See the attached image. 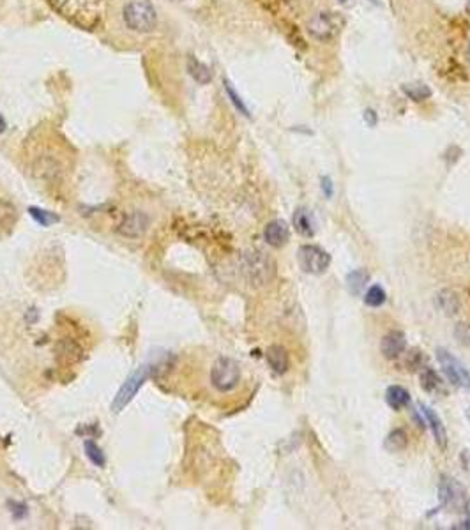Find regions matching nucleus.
I'll use <instances>...</instances> for the list:
<instances>
[{
  "label": "nucleus",
  "mask_w": 470,
  "mask_h": 530,
  "mask_svg": "<svg viewBox=\"0 0 470 530\" xmlns=\"http://www.w3.org/2000/svg\"><path fill=\"white\" fill-rule=\"evenodd\" d=\"M241 271L246 281L251 286H266L274 279L276 265L271 256L266 255L264 251L253 249V251H246L241 259Z\"/></svg>",
  "instance_id": "nucleus-1"
},
{
  "label": "nucleus",
  "mask_w": 470,
  "mask_h": 530,
  "mask_svg": "<svg viewBox=\"0 0 470 530\" xmlns=\"http://www.w3.org/2000/svg\"><path fill=\"white\" fill-rule=\"evenodd\" d=\"M124 21L133 32H152L158 24V14L149 0H133L124 7Z\"/></svg>",
  "instance_id": "nucleus-2"
},
{
  "label": "nucleus",
  "mask_w": 470,
  "mask_h": 530,
  "mask_svg": "<svg viewBox=\"0 0 470 530\" xmlns=\"http://www.w3.org/2000/svg\"><path fill=\"white\" fill-rule=\"evenodd\" d=\"M241 382V366L232 357H219L211 368V384L219 393H230Z\"/></svg>",
  "instance_id": "nucleus-3"
},
{
  "label": "nucleus",
  "mask_w": 470,
  "mask_h": 530,
  "mask_svg": "<svg viewBox=\"0 0 470 530\" xmlns=\"http://www.w3.org/2000/svg\"><path fill=\"white\" fill-rule=\"evenodd\" d=\"M297 262H299L301 269L306 274L319 276L324 274L329 269L331 255L327 251H324L322 248H319V246L304 244L297 251Z\"/></svg>",
  "instance_id": "nucleus-4"
},
{
  "label": "nucleus",
  "mask_w": 470,
  "mask_h": 530,
  "mask_svg": "<svg viewBox=\"0 0 470 530\" xmlns=\"http://www.w3.org/2000/svg\"><path fill=\"white\" fill-rule=\"evenodd\" d=\"M149 371H151V368H147V366H141V368H138L136 371L131 373V375L126 379V382L122 384L121 389H119L117 396H115L114 401H111V410H114L115 414H119L121 410H124L126 406H128L129 403L133 401V398L136 396V393L140 391V387L144 386L145 380L149 379Z\"/></svg>",
  "instance_id": "nucleus-5"
},
{
  "label": "nucleus",
  "mask_w": 470,
  "mask_h": 530,
  "mask_svg": "<svg viewBox=\"0 0 470 530\" xmlns=\"http://www.w3.org/2000/svg\"><path fill=\"white\" fill-rule=\"evenodd\" d=\"M436 359H439L440 366H442L444 375L449 379V382L456 387H464V389L470 391V371L461 364V361H458L447 350L439 349L436 350Z\"/></svg>",
  "instance_id": "nucleus-6"
},
{
  "label": "nucleus",
  "mask_w": 470,
  "mask_h": 530,
  "mask_svg": "<svg viewBox=\"0 0 470 530\" xmlns=\"http://www.w3.org/2000/svg\"><path fill=\"white\" fill-rule=\"evenodd\" d=\"M440 502H442V506L447 507V509L464 513L469 507L467 491H465V488L461 486L460 483H456L454 479L444 477L442 483H440Z\"/></svg>",
  "instance_id": "nucleus-7"
},
{
  "label": "nucleus",
  "mask_w": 470,
  "mask_h": 530,
  "mask_svg": "<svg viewBox=\"0 0 470 530\" xmlns=\"http://www.w3.org/2000/svg\"><path fill=\"white\" fill-rule=\"evenodd\" d=\"M308 32L316 41H331L338 32V25L331 13H316L309 18Z\"/></svg>",
  "instance_id": "nucleus-8"
},
{
  "label": "nucleus",
  "mask_w": 470,
  "mask_h": 530,
  "mask_svg": "<svg viewBox=\"0 0 470 530\" xmlns=\"http://www.w3.org/2000/svg\"><path fill=\"white\" fill-rule=\"evenodd\" d=\"M149 221H151V219H149V216L145 214V212L134 211L129 216H126L124 221L121 223V226H119V234L124 235V237H131V239L141 237V235L147 232Z\"/></svg>",
  "instance_id": "nucleus-9"
},
{
  "label": "nucleus",
  "mask_w": 470,
  "mask_h": 530,
  "mask_svg": "<svg viewBox=\"0 0 470 530\" xmlns=\"http://www.w3.org/2000/svg\"><path fill=\"white\" fill-rule=\"evenodd\" d=\"M406 349V336L401 331H391L380 341V352L386 359H398Z\"/></svg>",
  "instance_id": "nucleus-10"
},
{
  "label": "nucleus",
  "mask_w": 470,
  "mask_h": 530,
  "mask_svg": "<svg viewBox=\"0 0 470 530\" xmlns=\"http://www.w3.org/2000/svg\"><path fill=\"white\" fill-rule=\"evenodd\" d=\"M264 239H266L267 244L272 246V248H283L290 239L289 225L285 221H281V219H274L264 230Z\"/></svg>",
  "instance_id": "nucleus-11"
},
{
  "label": "nucleus",
  "mask_w": 470,
  "mask_h": 530,
  "mask_svg": "<svg viewBox=\"0 0 470 530\" xmlns=\"http://www.w3.org/2000/svg\"><path fill=\"white\" fill-rule=\"evenodd\" d=\"M421 410H423L424 419H426L428 426H430L431 433H434V436H435L436 444H439V447L446 449V447H447V431H446V428H444V423L440 421V417L436 416L435 410L430 409V406L421 405Z\"/></svg>",
  "instance_id": "nucleus-12"
},
{
  "label": "nucleus",
  "mask_w": 470,
  "mask_h": 530,
  "mask_svg": "<svg viewBox=\"0 0 470 530\" xmlns=\"http://www.w3.org/2000/svg\"><path fill=\"white\" fill-rule=\"evenodd\" d=\"M266 359L271 369L278 375H283L289 369V354H286L285 346L281 345H272L267 349Z\"/></svg>",
  "instance_id": "nucleus-13"
},
{
  "label": "nucleus",
  "mask_w": 470,
  "mask_h": 530,
  "mask_svg": "<svg viewBox=\"0 0 470 530\" xmlns=\"http://www.w3.org/2000/svg\"><path fill=\"white\" fill-rule=\"evenodd\" d=\"M292 223L296 232L302 235V237L309 239L315 235V223H313L311 214H309V211L306 207L296 209V212H294L292 216Z\"/></svg>",
  "instance_id": "nucleus-14"
},
{
  "label": "nucleus",
  "mask_w": 470,
  "mask_h": 530,
  "mask_svg": "<svg viewBox=\"0 0 470 530\" xmlns=\"http://www.w3.org/2000/svg\"><path fill=\"white\" fill-rule=\"evenodd\" d=\"M386 403L393 410L405 409L410 403V393L401 386H391L386 391Z\"/></svg>",
  "instance_id": "nucleus-15"
},
{
  "label": "nucleus",
  "mask_w": 470,
  "mask_h": 530,
  "mask_svg": "<svg viewBox=\"0 0 470 530\" xmlns=\"http://www.w3.org/2000/svg\"><path fill=\"white\" fill-rule=\"evenodd\" d=\"M57 357L59 361H62L66 364L76 363V361L81 359V349L76 343L71 341V339H64V341H61L57 345Z\"/></svg>",
  "instance_id": "nucleus-16"
},
{
  "label": "nucleus",
  "mask_w": 470,
  "mask_h": 530,
  "mask_svg": "<svg viewBox=\"0 0 470 530\" xmlns=\"http://www.w3.org/2000/svg\"><path fill=\"white\" fill-rule=\"evenodd\" d=\"M188 71L193 76V80L199 81L200 85H207L212 80V73L209 69V66H205L204 62H200L199 59L189 57L188 59Z\"/></svg>",
  "instance_id": "nucleus-17"
},
{
  "label": "nucleus",
  "mask_w": 470,
  "mask_h": 530,
  "mask_svg": "<svg viewBox=\"0 0 470 530\" xmlns=\"http://www.w3.org/2000/svg\"><path fill=\"white\" fill-rule=\"evenodd\" d=\"M368 281H369V274L366 271H363V269L352 271L349 276H346V286H349L352 296H359V294H363V290L366 289Z\"/></svg>",
  "instance_id": "nucleus-18"
},
{
  "label": "nucleus",
  "mask_w": 470,
  "mask_h": 530,
  "mask_svg": "<svg viewBox=\"0 0 470 530\" xmlns=\"http://www.w3.org/2000/svg\"><path fill=\"white\" fill-rule=\"evenodd\" d=\"M403 94L409 99L421 103V101H426L431 96V91L428 85L424 84H405L403 85Z\"/></svg>",
  "instance_id": "nucleus-19"
},
{
  "label": "nucleus",
  "mask_w": 470,
  "mask_h": 530,
  "mask_svg": "<svg viewBox=\"0 0 470 530\" xmlns=\"http://www.w3.org/2000/svg\"><path fill=\"white\" fill-rule=\"evenodd\" d=\"M436 299H439V302H440V309L446 311L447 315H454V313H458L460 304H458L456 294L451 292V290H442Z\"/></svg>",
  "instance_id": "nucleus-20"
},
{
  "label": "nucleus",
  "mask_w": 470,
  "mask_h": 530,
  "mask_svg": "<svg viewBox=\"0 0 470 530\" xmlns=\"http://www.w3.org/2000/svg\"><path fill=\"white\" fill-rule=\"evenodd\" d=\"M84 447H85V454H87V458L96 466H101V469H103V466L106 465V458H104V453L101 451V447L94 442V440H85Z\"/></svg>",
  "instance_id": "nucleus-21"
},
{
  "label": "nucleus",
  "mask_w": 470,
  "mask_h": 530,
  "mask_svg": "<svg viewBox=\"0 0 470 530\" xmlns=\"http://www.w3.org/2000/svg\"><path fill=\"white\" fill-rule=\"evenodd\" d=\"M406 444H409V436H406V433L403 430H393L386 439V447L389 451H393V453L405 449Z\"/></svg>",
  "instance_id": "nucleus-22"
},
{
  "label": "nucleus",
  "mask_w": 470,
  "mask_h": 530,
  "mask_svg": "<svg viewBox=\"0 0 470 530\" xmlns=\"http://www.w3.org/2000/svg\"><path fill=\"white\" fill-rule=\"evenodd\" d=\"M364 302H366V306H369V308H380V306L386 302V292H384L382 286L380 285L369 286L366 294H364Z\"/></svg>",
  "instance_id": "nucleus-23"
},
{
  "label": "nucleus",
  "mask_w": 470,
  "mask_h": 530,
  "mask_svg": "<svg viewBox=\"0 0 470 530\" xmlns=\"http://www.w3.org/2000/svg\"><path fill=\"white\" fill-rule=\"evenodd\" d=\"M29 212H31V216L34 219H36V223H39L41 226H51L54 223H57L59 216L54 214V212L46 211V209H39V207H31L29 209Z\"/></svg>",
  "instance_id": "nucleus-24"
},
{
  "label": "nucleus",
  "mask_w": 470,
  "mask_h": 530,
  "mask_svg": "<svg viewBox=\"0 0 470 530\" xmlns=\"http://www.w3.org/2000/svg\"><path fill=\"white\" fill-rule=\"evenodd\" d=\"M421 386H423V389L428 391V393H431V391H435L436 387L440 386V379L434 369H424V371L421 373Z\"/></svg>",
  "instance_id": "nucleus-25"
},
{
  "label": "nucleus",
  "mask_w": 470,
  "mask_h": 530,
  "mask_svg": "<svg viewBox=\"0 0 470 530\" xmlns=\"http://www.w3.org/2000/svg\"><path fill=\"white\" fill-rule=\"evenodd\" d=\"M225 91H226V94H229L230 101H232V103H234V106L237 108V110L241 111L242 115H246V117H249V110H248V106H246V103H244V101H242L241 96H239L237 92H235V89L232 87V84H230L229 80L225 81Z\"/></svg>",
  "instance_id": "nucleus-26"
},
{
  "label": "nucleus",
  "mask_w": 470,
  "mask_h": 530,
  "mask_svg": "<svg viewBox=\"0 0 470 530\" xmlns=\"http://www.w3.org/2000/svg\"><path fill=\"white\" fill-rule=\"evenodd\" d=\"M16 218V209L7 201H0V223H11Z\"/></svg>",
  "instance_id": "nucleus-27"
},
{
  "label": "nucleus",
  "mask_w": 470,
  "mask_h": 530,
  "mask_svg": "<svg viewBox=\"0 0 470 530\" xmlns=\"http://www.w3.org/2000/svg\"><path fill=\"white\" fill-rule=\"evenodd\" d=\"M11 506V513H13L14 518H18V520H21V518L27 516L29 513V507L25 506V504H20V502H9Z\"/></svg>",
  "instance_id": "nucleus-28"
},
{
  "label": "nucleus",
  "mask_w": 470,
  "mask_h": 530,
  "mask_svg": "<svg viewBox=\"0 0 470 530\" xmlns=\"http://www.w3.org/2000/svg\"><path fill=\"white\" fill-rule=\"evenodd\" d=\"M320 182H322V191L324 195H326V199H333L334 195V189H333V181H331L329 177H322L320 179Z\"/></svg>",
  "instance_id": "nucleus-29"
},
{
  "label": "nucleus",
  "mask_w": 470,
  "mask_h": 530,
  "mask_svg": "<svg viewBox=\"0 0 470 530\" xmlns=\"http://www.w3.org/2000/svg\"><path fill=\"white\" fill-rule=\"evenodd\" d=\"M364 119H366L368 126H375L376 124V114L373 110L364 111Z\"/></svg>",
  "instance_id": "nucleus-30"
},
{
  "label": "nucleus",
  "mask_w": 470,
  "mask_h": 530,
  "mask_svg": "<svg viewBox=\"0 0 470 530\" xmlns=\"http://www.w3.org/2000/svg\"><path fill=\"white\" fill-rule=\"evenodd\" d=\"M6 128H7V124H6V119H4V117H2V114H0V133H4V131H6Z\"/></svg>",
  "instance_id": "nucleus-31"
},
{
  "label": "nucleus",
  "mask_w": 470,
  "mask_h": 530,
  "mask_svg": "<svg viewBox=\"0 0 470 530\" xmlns=\"http://www.w3.org/2000/svg\"><path fill=\"white\" fill-rule=\"evenodd\" d=\"M465 529H470V514H469L467 521H465Z\"/></svg>",
  "instance_id": "nucleus-32"
},
{
  "label": "nucleus",
  "mask_w": 470,
  "mask_h": 530,
  "mask_svg": "<svg viewBox=\"0 0 470 530\" xmlns=\"http://www.w3.org/2000/svg\"><path fill=\"white\" fill-rule=\"evenodd\" d=\"M467 419L470 421V409H467Z\"/></svg>",
  "instance_id": "nucleus-33"
},
{
  "label": "nucleus",
  "mask_w": 470,
  "mask_h": 530,
  "mask_svg": "<svg viewBox=\"0 0 470 530\" xmlns=\"http://www.w3.org/2000/svg\"><path fill=\"white\" fill-rule=\"evenodd\" d=\"M469 61H470V46H469Z\"/></svg>",
  "instance_id": "nucleus-34"
},
{
  "label": "nucleus",
  "mask_w": 470,
  "mask_h": 530,
  "mask_svg": "<svg viewBox=\"0 0 470 530\" xmlns=\"http://www.w3.org/2000/svg\"><path fill=\"white\" fill-rule=\"evenodd\" d=\"M338 2H346V0H338Z\"/></svg>",
  "instance_id": "nucleus-35"
},
{
  "label": "nucleus",
  "mask_w": 470,
  "mask_h": 530,
  "mask_svg": "<svg viewBox=\"0 0 470 530\" xmlns=\"http://www.w3.org/2000/svg\"><path fill=\"white\" fill-rule=\"evenodd\" d=\"M469 6H470V0H469Z\"/></svg>",
  "instance_id": "nucleus-36"
}]
</instances>
